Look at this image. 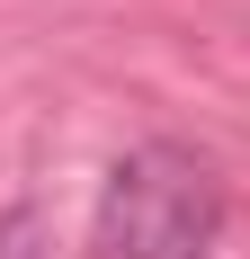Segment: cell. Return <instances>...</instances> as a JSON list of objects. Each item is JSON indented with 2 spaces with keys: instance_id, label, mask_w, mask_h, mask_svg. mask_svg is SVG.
<instances>
[{
  "instance_id": "6da1fadb",
  "label": "cell",
  "mask_w": 250,
  "mask_h": 259,
  "mask_svg": "<svg viewBox=\"0 0 250 259\" xmlns=\"http://www.w3.org/2000/svg\"><path fill=\"white\" fill-rule=\"evenodd\" d=\"M215 233H224V179L179 143L125 152L99 188V214H90L99 259H205Z\"/></svg>"
},
{
  "instance_id": "7a4b0ae2",
  "label": "cell",
  "mask_w": 250,
  "mask_h": 259,
  "mask_svg": "<svg viewBox=\"0 0 250 259\" xmlns=\"http://www.w3.org/2000/svg\"><path fill=\"white\" fill-rule=\"evenodd\" d=\"M0 259H45V233H36V214H0Z\"/></svg>"
}]
</instances>
